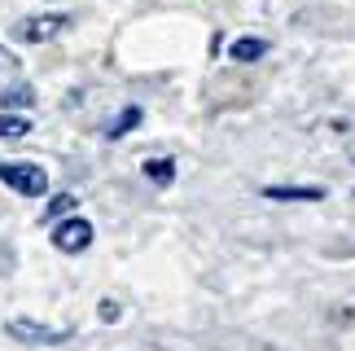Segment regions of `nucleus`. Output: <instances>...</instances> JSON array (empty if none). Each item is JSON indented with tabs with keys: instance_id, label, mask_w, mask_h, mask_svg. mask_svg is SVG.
I'll use <instances>...</instances> for the list:
<instances>
[{
	"instance_id": "obj_1",
	"label": "nucleus",
	"mask_w": 355,
	"mask_h": 351,
	"mask_svg": "<svg viewBox=\"0 0 355 351\" xmlns=\"http://www.w3.org/2000/svg\"><path fill=\"white\" fill-rule=\"evenodd\" d=\"M5 334L13 343H26V347H58V343H71L75 329L66 325H44V320H31V316H13L5 320Z\"/></svg>"
},
{
	"instance_id": "obj_2",
	"label": "nucleus",
	"mask_w": 355,
	"mask_h": 351,
	"mask_svg": "<svg viewBox=\"0 0 355 351\" xmlns=\"http://www.w3.org/2000/svg\"><path fill=\"white\" fill-rule=\"evenodd\" d=\"M66 26H71V18L66 13H31V18H18L13 22V40L18 44H49V40H58Z\"/></svg>"
},
{
	"instance_id": "obj_3",
	"label": "nucleus",
	"mask_w": 355,
	"mask_h": 351,
	"mask_svg": "<svg viewBox=\"0 0 355 351\" xmlns=\"http://www.w3.org/2000/svg\"><path fill=\"white\" fill-rule=\"evenodd\" d=\"M0 180L22 198H44L49 194V171L35 163H0Z\"/></svg>"
},
{
	"instance_id": "obj_4",
	"label": "nucleus",
	"mask_w": 355,
	"mask_h": 351,
	"mask_svg": "<svg viewBox=\"0 0 355 351\" xmlns=\"http://www.w3.org/2000/svg\"><path fill=\"white\" fill-rule=\"evenodd\" d=\"M53 246L66 250V255H79L92 246V224L84 220V215H71V220H62L58 228H53Z\"/></svg>"
},
{
	"instance_id": "obj_5",
	"label": "nucleus",
	"mask_w": 355,
	"mask_h": 351,
	"mask_svg": "<svg viewBox=\"0 0 355 351\" xmlns=\"http://www.w3.org/2000/svg\"><path fill=\"white\" fill-rule=\"evenodd\" d=\"M263 198H272V202H320L324 189L320 185H268Z\"/></svg>"
},
{
	"instance_id": "obj_6",
	"label": "nucleus",
	"mask_w": 355,
	"mask_h": 351,
	"mask_svg": "<svg viewBox=\"0 0 355 351\" xmlns=\"http://www.w3.org/2000/svg\"><path fill=\"white\" fill-rule=\"evenodd\" d=\"M35 105V88L31 84H9L0 92V110H31Z\"/></svg>"
},
{
	"instance_id": "obj_7",
	"label": "nucleus",
	"mask_w": 355,
	"mask_h": 351,
	"mask_svg": "<svg viewBox=\"0 0 355 351\" xmlns=\"http://www.w3.org/2000/svg\"><path fill=\"white\" fill-rule=\"evenodd\" d=\"M263 53H268V40H259V35H241V40H233L228 58H233V62H259Z\"/></svg>"
},
{
	"instance_id": "obj_8",
	"label": "nucleus",
	"mask_w": 355,
	"mask_h": 351,
	"mask_svg": "<svg viewBox=\"0 0 355 351\" xmlns=\"http://www.w3.org/2000/svg\"><path fill=\"white\" fill-rule=\"evenodd\" d=\"M141 119H145V110H141V105H128V110H123V114L114 119V123H105V137H110V141L128 137L132 128H141Z\"/></svg>"
},
{
	"instance_id": "obj_9",
	"label": "nucleus",
	"mask_w": 355,
	"mask_h": 351,
	"mask_svg": "<svg viewBox=\"0 0 355 351\" xmlns=\"http://www.w3.org/2000/svg\"><path fill=\"white\" fill-rule=\"evenodd\" d=\"M145 176H149L154 185H171V180H175V163H171V158H149V163H145Z\"/></svg>"
},
{
	"instance_id": "obj_10",
	"label": "nucleus",
	"mask_w": 355,
	"mask_h": 351,
	"mask_svg": "<svg viewBox=\"0 0 355 351\" xmlns=\"http://www.w3.org/2000/svg\"><path fill=\"white\" fill-rule=\"evenodd\" d=\"M26 132H31L26 114H0V137H26Z\"/></svg>"
},
{
	"instance_id": "obj_11",
	"label": "nucleus",
	"mask_w": 355,
	"mask_h": 351,
	"mask_svg": "<svg viewBox=\"0 0 355 351\" xmlns=\"http://www.w3.org/2000/svg\"><path fill=\"white\" fill-rule=\"evenodd\" d=\"M75 211V194H58L49 202V211H44V220H62V215H71Z\"/></svg>"
},
{
	"instance_id": "obj_12",
	"label": "nucleus",
	"mask_w": 355,
	"mask_h": 351,
	"mask_svg": "<svg viewBox=\"0 0 355 351\" xmlns=\"http://www.w3.org/2000/svg\"><path fill=\"white\" fill-rule=\"evenodd\" d=\"M101 316H105V320H114V316H119V303H114V299H105V303H101Z\"/></svg>"
}]
</instances>
